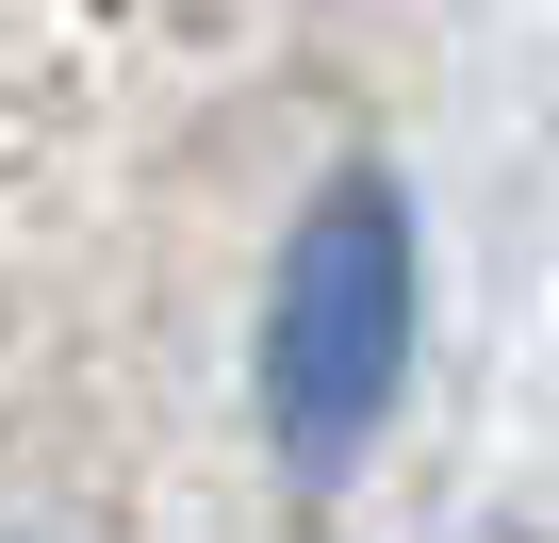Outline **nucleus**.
<instances>
[{
	"label": "nucleus",
	"instance_id": "nucleus-1",
	"mask_svg": "<svg viewBox=\"0 0 559 543\" xmlns=\"http://www.w3.org/2000/svg\"><path fill=\"white\" fill-rule=\"evenodd\" d=\"M395 363H412V198L379 165H346L280 263V314H263V412L313 477L379 445L395 412Z\"/></svg>",
	"mask_w": 559,
	"mask_h": 543
}]
</instances>
